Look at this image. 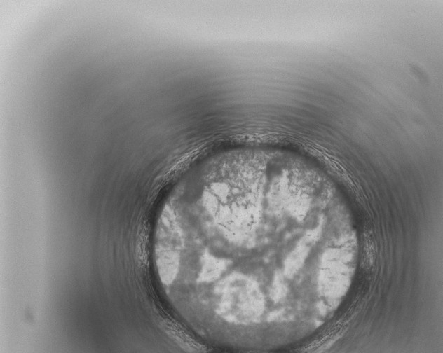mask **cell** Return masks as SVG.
Masks as SVG:
<instances>
[{"label": "cell", "instance_id": "obj_1", "mask_svg": "<svg viewBox=\"0 0 443 353\" xmlns=\"http://www.w3.org/2000/svg\"><path fill=\"white\" fill-rule=\"evenodd\" d=\"M203 206L230 242L243 244L254 233L261 217L259 193L250 183L218 181L203 195Z\"/></svg>", "mask_w": 443, "mask_h": 353}, {"label": "cell", "instance_id": "obj_2", "mask_svg": "<svg viewBox=\"0 0 443 353\" xmlns=\"http://www.w3.org/2000/svg\"><path fill=\"white\" fill-rule=\"evenodd\" d=\"M214 310L227 323L251 326L260 323L267 302L259 284L243 273L233 272L214 286Z\"/></svg>", "mask_w": 443, "mask_h": 353}]
</instances>
